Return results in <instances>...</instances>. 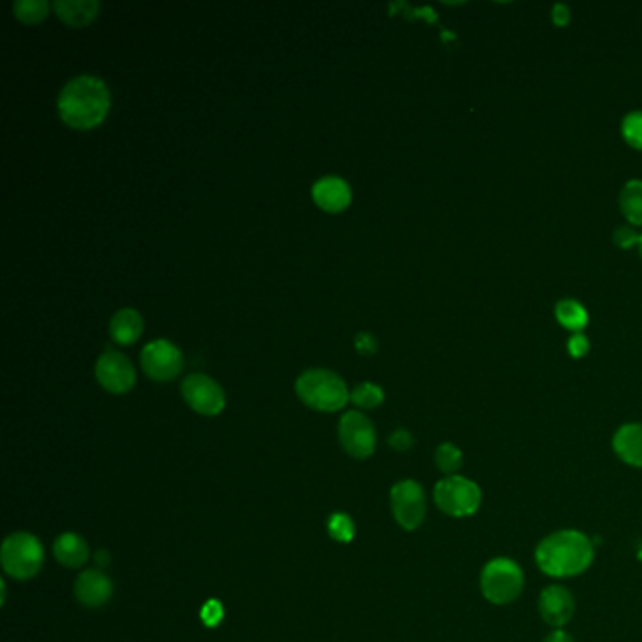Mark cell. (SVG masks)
I'll use <instances>...</instances> for the list:
<instances>
[{
    "label": "cell",
    "mask_w": 642,
    "mask_h": 642,
    "mask_svg": "<svg viewBox=\"0 0 642 642\" xmlns=\"http://www.w3.org/2000/svg\"><path fill=\"white\" fill-rule=\"evenodd\" d=\"M55 14L63 19L66 25L85 27L95 21L100 12L98 0H55Z\"/></svg>",
    "instance_id": "e0dca14e"
},
{
    "label": "cell",
    "mask_w": 642,
    "mask_h": 642,
    "mask_svg": "<svg viewBox=\"0 0 642 642\" xmlns=\"http://www.w3.org/2000/svg\"><path fill=\"white\" fill-rule=\"evenodd\" d=\"M622 136L627 144L642 151V112H631L624 117Z\"/></svg>",
    "instance_id": "d4e9b609"
},
{
    "label": "cell",
    "mask_w": 642,
    "mask_h": 642,
    "mask_svg": "<svg viewBox=\"0 0 642 642\" xmlns=\"http://www.w3.org/2000/svg\"><path fill=\"white\" fill-rule=\"evenodd\" d=\"M53 554L66 567H81L91 556L89 546L78 533H63L53 545Z\"/></svg>",
    "instance_id": "ac0fdd59"
},
{
    "label": "cell",
    "mask_w": 642,
    "mask_h": 642,
    "mask_svg": "<svg viewBox=\"0 0 642 642\" xmlns=\"http://www.w3.org/2000/svg\"><path fill=\"white\" fill-rule=\"evenodd\" d=\"M140 364L153 381H172L183 368V354L172 341L155 339L142 349Z\"/></svg>",
    "instance_id": "8fae6325"
},
{
    "label": "cell",
    "mask_w": 642,
    "mask_h": 642,
    "mask_svg": "<svg viewBox=\"0 0 642 642\" xmlns=\"http://www.w3.org/2000/svg\"><path fill=\"white\" fill-rule=\"evenodd\" d=\"M569 19H571V10H569V6H565V4H556V6H554V10H552V21H554L558 27H565V25L569 23Z\"/></svg>",
    "instance_id": "4dcf8cb0"
},
{
    "label": "cell",
    "mask_w": 642,
    "mask_h": 642,
    "mask_svg": "<svg viewBox=\"0 0 642 642\" xmlns=\"http://www.w3.org/2000/svg\"><path fill=\"white\" fill-rule=\"evenodd\" d=\"M144 332V319L132 307L119 309L110 321V336L117 345H132Z\"/></svg>",
    "instance_id": "2e32d148"
},
{
    "label": "cell",
    "mask_w": 642,
    "mask_h": 642,
    "mask_svg": "<svg viewBox=\"0 0 642 642\" xmlns=\"http://www.w3.org/2000/svg\"><path fill=\"white\" fill-rule=\"evenodd\" d=\"M311 194H313L315 204L324 209V211H330V213L343 211L351 204V198H353L349 183L343 177L338 176L321 177L313 185Z\"/></svg>",
    "instance_id": "4fadbf2b"
},
{
    "label": "cell",
    "mask_w": 642,
    "mask_h": 642,
    "mask_svg": "<svg viewBox=\"0 0 642 642\" xmlns=\"http://www.w3.org/2000/svg\"><path fill=\"white\" fill-rule=\"evenodd\" d=\"M341 447L356 460H366L375 452L377 434L370 418L360 411H347L339 420Z\"/></svg>",
    "instance_id": "9c48e42d"
},
{
    "label": "cell",
    "mask_w": 642,
    "mask_h": 642,
    "mask_svg": "<svg viewBox=\"0 0 642 642\" xmlns=\"http://www.w3.org/2000/svg\"><path fill=\"white\" fill-rule=\"evenodd\" d=\"M0 560L10 577L27 580L40 571L44 563V548L31 533H14L2 543Z\"/></svg>",
    "instance_id": "8992f818"
},
{
    "label": "cell",
    "mask_w": 642,
    "mask_h": 642,
    "mask_svg": "<svg viewBox=\"0 0 642 642\" xmlns=\"http://www.w3.org/2000/svg\"><path fill=\"white\" fill-rule=\"evenodd\" d=\"M590 351V341L580 332V334H573V338L569 339V353L573 358H582Z\"/></svg>",
    "instance_id": "f546056e"
},
{
    "label": "cell",
    "mask_w": 642,
    "mask_h": 642,
    "mask_svg": "<svg viewBox=\"0 0 642 642\" xmlns=\"http://www.w3.org/2000/svg\"><path fill=\"white\" fill-rule=\"evenodd\" d=\"M556 317L563 328L580 334L588 324V311L577 300H560L556 305Z\"/></svg>",
    "instance_id": "ffe728a7"
},
{
    "label": "cell",
    "mask_w": 642,
    "mask_h": 642,
    "mask_svg": "<svg viewBox=\"0 0 642 642\" xmlns=\"http://www.w3.org/2000/svg\"><path fill=\"white\" fill-rule=\"evenodd\" d=\"M14 14H16L19 21L23 23H40L42 19H46L49 12V2L46 0H17L14 2Z\"/></svg>",
    "instance_id": "7402d4cb"
},
{
    "label": "cell",
    "mask_w": 642,
    "mask_h": 642,
    "mask_svg": "<svg viewBox=\"0 0 642 642\" xmlns=\"http://www.w3.org/2000/svg\"><path fill=\"white\" fill-rule=\"evenodd\" d=\"M95 375L100 386L112 394H125L136 385V370L129 356L112 347L98 356Z\"/></svg>",
    "instance_id": "30bf717a"
},
{
    "label": "cell",
    "mask_w": 642,
    "mask_h": 642,
    "mask_svg": "<svg viewBox=\"0 0 642 642\" xmlns=\"http://www.w3.org/2000/svg\"><path fill=\"white\" fill-rule=\"evenodd\" d=\"M74 594L85 607H102L112 599V580L97 569H89L76 580Z\"/></svg>",
    "instance_id": "5bb4252c"
},
{
    "label": "cell",
    "mask_w": 642,
    "mask_h": 642,
    "mask_svg": "<svg viewBox=\"0 0 642 642\" xmlns=\"http://www.w3.org/2000/svg\"><path fill=\"white\" fill-rule=\"evenodd\" d=\"M639 245H641V253H642V234H641V240H639Z\"/></svg>",
    "instance_id": "836d02e7"
},
{
    "label": "cell",
    "mask_w": 642,
    "mask_h": 642,
    "mask_svg": "<svg viewBox=\"0 0 642 642\" xmlns=\"http://www.w3.org/2000/svg\"><path fill=\"white\" fill-rule=\"evenodd\" d=\"M181 396L187 405L204 417L219 415L226 405L223 386L204 373H191L181 383Z\"/></svg>",
    "instance_id": "ba28073f"
},
{
    "label": "cell",
    "mask_w": 642,
    "mask_h": 642,
    "mask_svg": "<svg viewBox=\"0 0 642 642\" xmlns=\"http://www.w3.org/2000/svg\"><path fill=\"white\" fill-rule=\"evenodd\" d=\"M354 347H356L358 353L364 354V356H370V354L377 353L379 341H377V338H375L373 334H370V332H360V334H356V338H354Z\"/></svg>",
    "instance_id": "83f0119b"
},
{
    "label": "cell",
    "mask_w": 642,
    "mask_h": 642,
    "mask_svg": "<svg viewBox=\"0 0 642 642\" xmlns=\"http://www.w3.org/2000/svg\"><path fill=\"white\" fill-rule=\"evenodd\" d=\"M388 443H390V447H392V449L403 452V450H409L413 447L415 439H413L411 432H407V430L400 428V430H396L394 434L390 435Z\"/></svg>",
    "instance_id": "f1b7e54d"
},
{
    "label": "cell",
    "mask_w": 642,
    "mask_h": 642,
    "mask_svg": "<svg viewBox=\"0 0 642 642\" xmlns=\"http://www.w3.org/2000/svg\"><path fill=\"white\" fill-rule=\"evenodd\" d=\"M390 505L396 522L403 530H417L426 518V492L417 481L396 482L390 490Z\"/></svg>",
    "instance_id": "52a82bcc"
},
{
    "label": "cell",
    "mask_w": 642,
    "mask_h": 642,
    "mask_svg": "<svg viewBox=\"0 0 642 642\" xmlns=\"http://www.w3.org/2000/svg\"><path fill=\"white\" fill-rule=\"evenodd\" d=\"M462 464H464V454L454 443H450V441L441 443L435 450V466L445 477L458 475Z\"/></svg>",
    "instance_id": "44dd1931"
},
{
    "label": "cell",
    "mask_w": 642,
    "mask_h": 642,
    "mask_svg": "<svg viewBox=\"0 0 642 642\" xmlns=\"http://www.w3.org/2000/svg\"><path fill=\"white\" fill-rule=\"evenodd\" d=\"M594 558V541L578 530L554 531L535 548V563L550 578L578 577L592 567Z\"/></svg>",
    "instance_id": "7a4b0ae2"
},
{
    "label": "cell",
    "mask_w": 642,
    "mask_h": 642,
    "mask_svg": "<svg viewBox=\"0 0 642 642\" xmlns=\"http://www.w3.org/2000/svg\"><path fill=\"white\" fill-rule=\"evenodd\" d=\"M97 563L100 565V567H104L106 563L110 562V556H108V552L106 550H100V552H97Z\"/></svg>",
    "instance_id": "d6a6232c"
},
{
    "label": "cell",
    "mask_w": 642,
    "mask_h": 642,
    "mask_svg": "<svg viewBox=\"0 0 642 642\" xmlns=\"http://www.w3.org/2000/svg\"><path fill=\"white\" fill-rule=\"evenodd\" d=\"M543 642H575V639L569 631H565V627H562V629H552Z\"/></svg>",
    "instance_id": "1f68e13d"
},
{
    "label": "cell",
    "mask_w": 642,
    "mask_h": 642,
    "mask_svg": "<svg viewBox=\"0 0 642 642\" xmlns=\"http://www.w3.org/2000/svg\"><path fill=\"white\" fill-rule=\"evenodd\" d=\"M641 240V236L637 234V230L633 226H620L616 232H614V243L622 249H631L633 245H637Z\"/></svg>",
    "instance_id": "484cf974"
},
{
    "label": "cell",
    "mask_w": 642,
    "mask_h": 642,
    "mask_svg": "<svg viewBox=\"0 0 642 642\" xmlns=\"http://www.w3.org/2000/svg\"><path fill=\"white\" fill-rule=\"evenodd\" d=\"M223 605L219 603V601H215V599H211V601H208L206 605H204V609H202V620H204V624L208 627H215L221 620H223Z\"/></svg>",
    "instance_id": "4316f807"
},
{
    "label": "cell",
    "mask_w": 642,
    "mask_h": 642,
    "mask_svg": "<svg viewBox=\"0 0 642 642\" xmlns=\"http://www.w3.org/2000/svg\"><path fill=\"white\" fill-rule=\"evenodd\" d=\"M614 454L631 467H642V424L629 422L616 430L612 437Z\"/></svg>",
    "instance_id": "9a60e30c"
},
{
    "label": "cell",
    "mask_w": 642,
    "mask_h": 642,
    "mask_svg": "<svg viewBox=\"0 0 642 642\" xmlns=\"http://www.w3.org/2000/svg\"><path fill=\"white\" fill-rule=\"evenodd\" d=\"M351 402L356 407H362V409H375V407H379L381 403L385 402V392L379 385L360 383L351 392Z\"/></svg>",
    "instance_id": "603a6c76"
},
{
    "label": "cell",
    "mask_w": 642,
    "mask_h": 642,
    "mask_svg": "<svg viewBox=\"0 0 642 642\" xmlns=\"http://www.w3.org/2000/svg\"><path fill=\"white\" fill-rule=\"evenodd\" d=\"M620 209L631 225L642 226V181L631 179L620 193Z\"/></svg>",
    "instance_id": "d6986e66"
},
{
    "label": "cell",
    "mask_w": 642,
    "mask_h": 642,
    "mask_svg": "<svg viewBox=\"0 0 642 642\" xmlns=\"http://www.w3.org/2000/svg\"><path fill=\"white\" fill-rule=\"evenodd\" d=\"M328 533L332 539H336L339 543L353 541L354 524L351 516L345 513L332 514L328 520Z\"/></svg>",
    "instance_id": "cb8c5ba5"
},
{
    "label": "cell",
    "mask_w": 642,
    "mask_h": 642,
    "mask_svg": "<svg viewBox=\"0 0 642 642\" xmlns=\"http://www.w3.org/2000/svg\"><path fill=\"white\" fill-rule=\"evenodd\" d=\"M112 95L106 81L91 74H81L66 81L57 97L61 121L76 130L98 127L110 113Z\"/></svg>",
    "instance_id": "6da1fadb"
},
{
    "label": "cell",
    "mask_w": 642,
    "mask_h": 642,
    "mask_svg": "<svg viewBox=\"0 0 642 642\" xmlns=\"http://www.w3.org/2000/svg\"><path fill=\"white\" fill-rule=\"evenodd\" d=\"M539 614L546 626L552 629H562L567 626L577 609V601L573 592L563 584H548L539 595Z\"/></svg>",
    "instance_id": "7c38bea8"
},
{
    "label": "cell",
    "mask_w": 642,
    "mask_h": 642,
    "mask_svg": "<svg viewBox=\"0 0 642 642\" xmlns=\"http://www.w3.org/2000/svg\"><path fill=\"white\" fill-rule=\"evenodd\" d=\"M526 577L518 563L499 556L484 563L479 586L484 599L492 605H511L524 592Z\"/></svg>",
    "instance_id": "277c9868"
},
{
    "label": "cell",
    "mask_w": 642,
    "mask_h": 642,
    "mask_svg": "<svg viewBox=\"0 0 642 642\" xmlns=\"http://www.w3.org/2000/svg\"><path fill=\"white\" fill-rule=\"evenodd\" d=\"M296 394L302 402L315 411L334 413L343 409L351 400L347 383L336 371L311 368L304 371L296 381Z\"/></svg>",
    "instance_id": "3957f363"
},
{
    "label": "cell",
    "mask_w": 642,
    "mask_h": 642,
    "mask_svg": "<svg viewBox=\"0 0 642 642\" xmlns=\"http://www.w3.org/2000/svg\"><path fill=\"white\" fill-rule=\"evenodd\" d=\"M434 501L437 509L450 518H469L481 509V486L462 475L443 477L435 484Z\"/></svg>",
    "instance_id": "5b68a950"
}]
</instances>
